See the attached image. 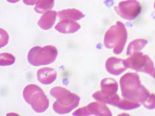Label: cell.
Masks as SVG:
<instances>
[{
  "label": "cell",
  "instance_id": "12",
  "mask_svg": "<svg viewBox=\"0 0 155 116\" xmlns=\"http://www.w3.org/2000/svg\"><path fill=\"white\" fill-rule=\"evenodd\" d=\"M55 5V0H39L35 7V11L41 14L44 12L51 9Z\"/></svg>",
  "mask_w": 155,
  "mask_h": 116
},
{
  "label": "cell",
  "instance_id": "15",
  "mask_svg": "<svg viewBox=\"0 0 155 116\" xmlns=\"http://www.w3.org/2000/svg\"><path fill=\"white\" fill-rule=\"evenodd\" d=\"M39 0H23V3L26 5H34L38 3Z\"/></svg>",
  "mask_w": 155,
  "mask_h": 116
},
{
  "label": "cell",
  "instance_id": "5",
  "mask_svg": "<svg viewBox=\"0 0 155 116\" xmlns=\"http://www.w3.org/2000/svg\"><path fill=\"white\" fill-rule=\"evenodd\" d=\"M117 12L126 19H133L139 15L140 11V4L134 0H129L120 2L119 6L115 8Z\"/></svg>",
  "mask_w": 155,
  "mask_h": 116
},
{
  "label": "cell",
  "instance_id": "13",
  "mask_svg": "<svg viewBox=\"0 0 155 116\" xmlns=\"http://www.w3.org/2000/svg\"><path fill=\"white\" fill-rule=\"evenodd\" d=\"M15 58L9 53L3 52L0 55V64L1 66H9L15 62Z\"/></svg>",
  "mask_w": 155,
  "mask_h": 116
},
{
  "label": "cell",
  "instance_id": "16",
  "mask_svg": "<svg viewBox=\"0 0 155 116\" xmlns=\"http://www.w3.org/2000/svg\"><path fill=\"white\" fill-rule=\"evenodd\" d=\"M20 0H7V2H9V3H17L19 2Z\"/></svg>",
  "mask_w": 155,
  "mask_h": 116
},
{
  "label": "cell",
  "instance_id": "7",
  "mask_svg": "<svg viewBox=\"0 0 155 116\" xmlns=\"http://www.w3.org/2000/svg\"><path fill=\"white\" fill-rule=\"evenodd\" d=\"M57 73L55 70L51 68H43L37 72L38 81L43 84L48 85L51 84L57 78Z\"/></svg>",
  "mask_w": 155,
  "mask_h": 116
},
{
  "label": "cell",
  "instance_id": "6",
  "mask_svg": "<svg viewBox=\"0 0 155 116\" xmlns=\"http://www.w3.org/2000/svg\"><path fill=\"white\" fill-rule=\"evenodd\" d=\"M73 115H110L111 113L106 105L99 103L93 102L82 108L77 109Z\"/></svg>",
  "mask_w": 155,
  "mask_h": 116
},
{
  "label": "cell",
  "instance_id": "10",
  "mask_svg": "<svg viewBox=\"0 0 155 116\" xmlns=\"http://www.w3.org/2000/svg\"><path fill=\"white\" fill-rule=\"evenodd\" d=\"M57 16L61 20H71V21H78L85 17V15L76 9H63L57 13Z\"/></svg>",
  "mask_w": 155,
  "mask_h": 116
},
{
  "label": "cell",
  "instance_id": "1",
  "mask_svg": "<svg viewBox=\"0 0 155 116\" xmlns=\"http://www.w3.org/2000/svg\"><path fill=\"white\" fill-rule=\"evenodd\" d=\"M50 94L56 99L53 105V109L59 114L69 113L79 104L80 98L79 96L66 88L59 86L54 87L50 91Z\"/></svg>",
  "mask_w": 155,
  "mask_h": 116
},
{
  "label": "cell",
  "instance_id": "8",
  "mask_svg": "<svg viewBox=\"0 0 155 116\" xmlns=\"http://www.w3.org/2000/svg\"><path fill=\"white\" fill-rule=\"evenodd\" d=\"M81 25L78 23L71 20H61L55 27V29L63 34H71L79 31Z\"/></svg>",
  "mask_w": 155,
  "mask_h": 116
},
{
  "label": "cell",
  "instance_id": "14",
  "mask_svg": "<svg viewBox=\"0 0 155 116\" xmlns=\"http://www.w3.org/2000/svg\"><path fill=\"white\" fill-rule=\"evenodd\" d=\"M0 31H1V45H0V46L3 47V46L8 44L9 41V35L5 30H3V29H0Z\"/></svg>",
  "mask_w": 155,
  "mask_h": 116
},
{
  "label": "cell",
  "instance_id": "11",
  "mask_svg": "<svg viewBox=\"0 0 155 116\" xmlns=\"http://www.w3.org/2000/svg\"><path fill=\"white\" fill-rule=\"evenodd\" d=\"M122 61L115 58H110L107 61L106 68L108 72L114 75L122 72L124 71V67H123Z\"/></svg>",
  "mask_w": 155,
  "mask_h": 116
},
{
  "label": "cell",
  "instance_id": "4",
  "mask_svg": "<svg viewBox=\"0 0 155 116\" xmlns=\"http://www.w3.org/2000/svg\"><path fill=\"white\" fill-rule=\"evenodd\" d=\"M127 39V31L124 25L117 22L116 25L112 26L104 35V43L108 49L114 48V52L119 54L123 48Z\"/></svg>",
  "mask_w": 155,
  "mask_h": 116
},
{
  "label": "cell",
  "instance_id": "2",
  "mask_svg": "<svg viewBox=\"0 0 155 116\" xmlns=\"http://www.w3.org/2000/svg\"><path fill=\"white\" fill-rule=\"evenodd\" d=\"M23 96L25 102L37 113H43L49 108V99L43 89L35 84H29L23 89Z\"/></svg>",
  "mask_w": 155,
  "mask_h": 116
},
{
  "label": "cell",
  "instance_id": "9",
  "mask_svg": "<svg viewBox=\"0 0 155 116\" xmlns=\"http://www.w3.org/2000/svg\"><path fill=\"white\" fill-rule=\"evenodd\" d=\"M57 15V13L55 11H46L38 21L39 27L43 30L50 29L55 22Z\"/></svg>",
  "mask_w": 155,
  "mask_h": 116
},
{
  "label": "cell",
  "instance_id": "3",
  "mask_svg": "<svg viewBox=\"0 0 155 116\" xmlns=\"http://www.w3.org/2000/svg\"><path fill=\"white\" fill-rule=\"evenodd\" d=\"M57 54V49L52 45L43 47L34 46L28 52V61L29 64L35 66L48 65L55 61Z\"/></svg>",
  "mask_w": 155,
  "mask_h": 116
}]
</instances>
